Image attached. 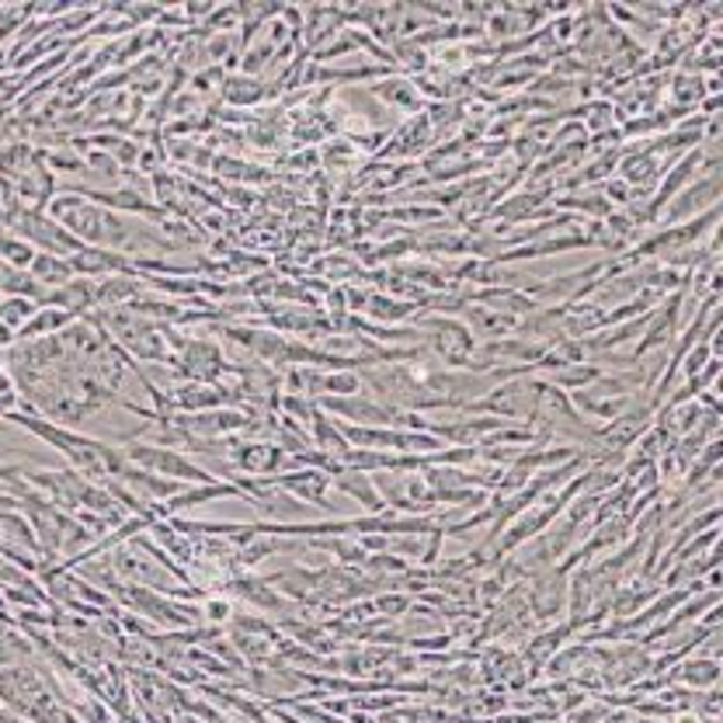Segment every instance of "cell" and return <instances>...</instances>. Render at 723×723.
Returning <instances> with one entry per match:
<instances>
[{"label": "cell", "mask_w": 723, "mask_h": 723, "mask_svg": "<svg viewBox=\"0 0 723 723\" xmlns=\"http://www.w3.org/2000/svg\"><path fill=\"white\" fill-rule=\"evenodd\" d=\"M452 640L446 637V633H438V637H425V640H414V650H446Z\"/></svg>", "instance_id": "d4e9b609"}, {"label": "cell", "mask_w": 723, "mask_h": 723, "mask_svg": "<svg viewBox=\"0 0 723 723\" xmlns=\"http://www.w3.org/2000/svg\"><path fill=\"white\" fill-rule=\"evenodd\" d=\"M227 588L233 591V595H240L244 602H251L254 609H265V612H278L282 605V595L265 581V578H230Z\"/></svg>", "instance_id": "e0dca14e"}, {"label": "cell", "mask_w": 723, "mask_h": 723, "mask_svg": "<svg viewBox=\"0 0 723 723\" xmlns=\"http://www.w3.org/2000/svg\"><path fill=\"white\" fill-rule=\"evenodd\" d=\"M372 484H376L380 497L386 501V508L401 512V515H435L438 501L431 488L425 484L421 470H407V473H372Z\"/></svg>", "instance_id": "3957f363"}, {"label": "cell", "mask_w": 723, "mask_h": 723, "mask_svg": "<svg viewBox=\"0 0 723 723\" xmlns=\"http://www.w3.org/2000/svg\"><path fill=\"white\" fill-rule=\"evenodd\" d=\"M372 609L380 612L383 620H390V616H407V609H410V595H404V591H393V595H372Z\"/></svg>", "instance_id": "603a6c76"}, {"label": "cell", "mask_w": 723, "mask_h": 723, "mask_svg": "<svg viewBox=\"0 0 723 723\" xmlns=\"http://www.w3.org/2000/svg\"><path fill=\"white\" fill-rule=\"evenodd\" d=\"M42 306H56V310H67L70 317L84 320L87 314L98 310V296H95V282L91 278H70L67 286H59L53 293H46Z\"/></svg>", "instance_id": "4fadbf2b"}, {"label": "cell", "mask_w": 723, "mask_h": 723, "mask_svg": "<svg viewBox=\"0 0 723 723\" xmlns=\"http://www.w3.org/2000/svg\"><path fill=\"white\" fill-rule=\"evenodd\" d=\"M716 682H720V661L716 657H703V654L682 657L678 668L665 675V686H686L689 692L716 689Z\"/></svg>", "instance_id": "7c38bea8"}, {"label": "cell", "mask_w": 723, "mask_h": 723, "mask_svg": "<svg viewBox=\"0 0 723 723\" xmlns=\"http://www.w3.org/2000/svg\"><path fill=\"white\" fill-rule=\"evenodd\" d=\"M164 362H171V369L185 376L188 383H216L219 376L227 372V362H223V348L206 341V338H188L182 344V355H167Z\"/></svg>", "instance_id": "5b68a950"}, {"label": "cell", "mask_w": 723, "mask_h": 723, "mask_svg": "<svg viewBox=\"0 0 723 723\" xmlns=\"http://www.w3.org/2000/svg\"><path fill=\"white\" fill-rule=\"evenodd\" d=\"M529 612L539 623H557L567 612V574L560 567L546 571L539 578H533L529 588Z\"/></svg>", "instance_id": "ba28073f"}, {"label": "cell", "mask_w": 723, "mask_h": 723, "mask_svg": "<svg viewBox=\"0 0 723 723\" xmlns=\"http://www.w3.org/2000/svg\"><path fill=\"white\" fill-rule=\"evenodd\" d=\"M720 191H723V178L720 171L716 174H699V178L686 188L678 191L675 199L657 212V227H678V223H689V219L710 212L713 206H720Z\"/></svg>", "instance_id": "277c9868"}, {"label": "cell", "mask_w": 723, "mask_h": 723, "mask_svg": "<svg viewBox=\"0 0 723 723\" xmlns=\"http://www.w3.org/2000/svg\"><path fill=\"white\" fill-rule=\"evenodd\" d=\"M122 456L129 459L133 467L146 470V473H157V476H167V480H178L185 488H195V484H216V473L202 470L199 463H191V459L178 449H167V446H150V442H133V446H122Z\"/></svg>", "instance_id": "6da1fadb"}, {"label": "cell", "mask_w": 723, "mask_h": 723, "mask_svg": "<svg viewBox=\"0 0 723 723\" xmlns=\"http://www.w3.org/2000/svg\"><path fill=\"white\" fill-rule=\"evenodd\" d=\"M362 393V376L355 369H341V372H320V386H317V401L324 397H359Z\"/></svg>", "instance_id": "d6986e66"}, {"label": "cell", "mask_w": 723, "mask_h": 723, "mask_svg": "<svg viewBox=\"0 0 723 723\" xmlns=\"http://www.w3.org/2000/svg\"><path fill=\"white\" fill-rule=\"evenodd\" d=\"M70 269L80 278H108V275H140L136 261L129 254L108 251V248H80L70 254Z\"/></svg>", "instance_id": "9c48e42d"}, {"label": "cell", "mask_w": 723, "mask_h": 723, "mask_svg": "<svg viewBox=\"0 0 723 723\" xmlns=\"http://www.w3.org/2000/svg\"><path fill=\"white\" fill-rule=\"evenodd\" d=\"M331 488L341 491V494H348L352 501H359L362 515H380V512H386V501L380 497V491H376V484H372L369 473L338 470V473H331Z\"/></svg>", "instance_id": "5bb4252c"}, {"label": "cell", "mask_w": 723, "mask_h": 723, "mask_svg": "<svg viewBox=\"0 0 723 723\" xmlns=\"http://www.w3.org/2000/svg\"><path fill=\"white\" fill-rule=\"evenodd\" d=\"M202 620L216 623V626H227L233 620V602L223 599V595H206L202 602Z\"/></svg>", "instance_id": "cb8c5ba5"}, {"label": "cell", "mask_w": 723, "mask_h": 723, "mask_svg": "<svg viewBox=\"0 0 723 723\" xmlns=\"http://www.w3.org/2000/svg\"><path fill=\"white\" fill-rule=\"evenodd\" d=\"M14 344V331H8L4 324H0V348H11Z\"/></svg>", "instance_id": "484cf974"}, {"label": "cell", "mask_w": 723, "mask_h": 723, "mask_svg": "<svg viewBox=\"0 0 723 723\" xmlns=\"http://www.w3.org/2000/svg\"><path fill=\"white\" fill-rule=\"evenodd\" d=\"M227 470L240 473V476L251 473V480H261V476L286 470V452H282L275 442H265V438H261V442H230L227 446Z\"/></svg>", "instance_id": "8992f818"}, {"label": "cell", "mask_w": 723, "mask_h": 723, "mask_svg": "<svg viewBox=\"0 0 723 723\" xmlns=\"http://www.w3.org/2000/svg\"><path fill=\"white\" fill-rule=\"evenodd\" d=\"M303 50L306 53H317L324 50L327 42H335L338 32L348 29V18H344V8H335V4H324V8H310L303 14Z\"/></svg>", "instance_id": "8fae6325"}, {"label": "cell", "mask_w": 723, "mask_h": 723, "mask_svg": "<svg viewBox=\"0 0 723 723\" xmlns=\"http://www.w3.org/2000/svg\"><path fill=\"white\" fill-rule=\"evenodd\" d=\"M421 310V303H414V299H401V296H390V293H372L369 296V306H365V314L376 320V324H397V320H407V317H414Z\"/></svg>", "instance_id": "ac0fdd59"}, {"label": "cell", "mask_w": 723, "mask_h": 723, "mask_svg": "<svg viewBox=\"0 0 723 723\" xmlns=\"http://www.w3.org/2000/svg\"><path fill=\"white\" fill-rule=\"evenodd\" d=\"M42 164L53 171V178H74V174H84V157L67 143V146H56V150H39Z\"/></svg>", "instance_id": "44dd1931"}, {"label": "cell", "mask_w": 723, "mask_h": 723, "mask_svg": "<svg viewBox=\"0 0 723 723\" xmlns=\"http://www.w3.org/2000/svg\"><path fill=\"white\" fill-rule=\"evenodd\" d=\"M29 275L39 282L42 289L46 293H53V289H59V286H67L70 278H77L74 275V269H70V258H59V254H35V261H32V269H29Z\"/></svg>", "instance_id": "2e32d148"}, {"label": "cell", "mask_w": 723, "mask_h": 723, "mask_svg": "<svg viewBox=\"0 0 723 723\" xmlns=\"http://www.w3.org/2000/svg\"><path fill=\"white\" fill-rule=\"evenodd\" d=\"M421 327L428 331V352L442 362L446 369H470L476 352V335L459 317H425Z\"/></svg>", "instance_id": "7a4b0ae2"}, {"label": "cell", "mask_w": 723, "mask_h": 723, "mask_svg": "<svg viewBox=\"0 0 723 723\" xmlns=\"http://www.w3.org/2000/svg\"><path fill=\"white\" fill-rule=\"evenodd\" d=\"M369 95L376 98L386 108V112H404L407 119L425 112V98L418 95V87H414L410 77H401V74H390L380 84H372Z\"/></svg>", "instance_id": "30bf717a"}, {"label": "cell", "mask_w": 723, "mask_h": 723, "mask_svg": "<svg viewBox=\"0 0 723 723\" xmlns=\"http://www.w3.org/2000/svg\"><path fill=\"white\" fill-rule=\"evenodd\" d=\"M431 146H435L431 122L425 112H418V116H410L401 129H393V136L380 150V161H414V157H425Z\"/></svg>", "instance_id": "52a82bcc"}, {"label": "cell", "mask_w": 723, "mask_h": 723, "mask_svg": "<svg viewBox=\"0 0 723 723\" xmlns=\"http://www.w3.org/2000/svg\"><path fill=\"white\" fill-rule=\"evenodd\" d=\"M219 98H223L233 112L237 108H251L258 101L269 98V87L265 77H248V74H227L223 87H219Z\"/></svg>", "instance_id": "9a60e30c"}, {"label": "cell", "mask_w": 723, "mask_h": 723, "mask_svg": "<svg viewBox=\"0 0 723 723\" xmlns=\"http://www.w3.org/2000/svg\"><path fill=\"white\" fill-rule=\"evenodd\" d=\"M35 248L29 244V240H21L18 233H0V261L18 272H29L32 261H35Z\"/></svg>", "instance_id": "7402d4cb"}, {"label": "cell", "mask_w": 723, "mask_h": 723, "mask_svg": "<svg viewBox=\"0 0 723 723\" xmlns=\"http://www.w3.org/2000/svg\"><path fill=\"white\" fill-rule=\"evenodd\" d=\"M39 314V303L35 299H25V296H0V324L8 327V331H21L32 317Z\"/></svg>", "instance_id": "ffe728a7"}]
</instances>
